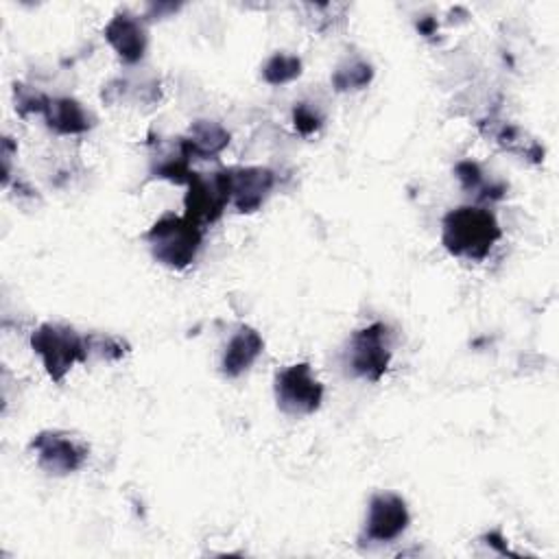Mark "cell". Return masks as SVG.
<instances>
[{
    "mask_svg": "<svg viewBox=\"0 0 559 559\" xmlns=\"http://www.w3.org/2000/svg\"><path fill=\"white\" fill-rule=\"evenodd\" d=\"M44 116H46V122L59 133H81L90 129V116L72 98H55V100L48 98Z\"/></svg>",
    "mask_w": 559,
    "mask_h": 559,
    "instance_id": "13",
    "label": "cell"
},
{
    "mask_svg": "<svg viewBox=\"0 0 559 559\" xmlns=\"http://www.w3.org/2000/svg\"><path fill=\"white\" fill-rule=\"evenodd\" d=\"M31 448L37 454L39 467L50 474H68L79 469L87 459V445L66 432H41Z\"/></svg>",
    "mask_w": 559,
    "mask_h": 559,
    "instance_id": "7",
    "label": "cell"
},
{
    "mask_svg": "<svg viewBox=\"0 0 559 559\" xmlns=\"http://www.w3.org/2000/svg\"><path fill=\"white\" fill-rule=\"evenodd\" d=\"M31 345L41 356L48 376L57 382L63 380V376L74 362L87 358L85 338H81L68 325H52V323L41 325L33 334Z\"/></svg>",
    "mask_w": 559,
    "mask_h": 559,
    "instance_id": "3",
    "label": "cell"
},
{
    "mask_svg": "<svg viewBox=\"0 0 559 559\" xmlns=\"http://www.w3.org/2000/svg\"><path fill=\"white\" fill-rule=\"evenodd\" d=\"M277 406L288 415L314 413L323 397L321 382L312 376L310 365L299 362L282 369L275 378Z\"/></svg>",
    "mask_w": 559,
    "mask_h": 559,
    "instance_id": "4",
    "label": "cell"
},
{
    "mask_svg": "<svg viewBox=\"0 0 559 559\" xmlns=\"http://www.w3.org/2000/svg\"><path fill=\"white\" fill-rule=\"evenodd\" d=\"M229 142V133L216 124V122H207V120H201L197 124H192L190 129V138H186L181 142V151L188 155V157H210V155H216L221 153Z\"/></svg>",
    "mask_w": 559,
    "mask_h": 559,
    "instance_id": "12",
    "label": "cell"
},
{
    "mask_svg": "<svg viewBox=\"0 0 559 559\" xmlns=\"http://www.w3.org/2000/svg\"><path fill=\"white\" fill-rule=\"evenodd\" d=\"M371 66L365 63V61H352L343 68L336 70L334 74V85L336 90H358V87H365L369 81H371Z\"/></svg>",
    "mask_w": 559,
    "mask_h": 559,
    "instance_id": "15",
    "label": "cell"
},
{
    "mask_svg": "<svg viewBox=\"0 0 559 559\" xmlns=\"http://www.w3.org/2000/svg\"><path fill=\"white\" fill-rule=\"evenodd\" d=\"M500 238L496 216L485 207L463 205L445 214L443 218V245L450 253L483 260L493 242Z\"/></svg>",
    "mask_w": 559,
    "mask_h": 559,
    "instance_id": "1",
    "label": "cell"
},
{
    "mask_svg": "<svg viewBox=\"0 0 559 559\" xmlns=\"http://www.w3.org/2000/svg\"><path fill=\"white\" fill-rule=\"evenodd\" d=\"M301 72V61L295 55L286 52H275L262 68V76L271 85H282L293 79H297Z\"/></svg>",
    "mask_w": 559,
    "mask_h": 559,
    "instance_id": "14",
    "label": "cell"
},
{
    "mask_svg": "<svg viewBox=\"0 0 559 559\" xmlns=\"http://www.w3.org/2000/svg\"><path fill=\"white\" fill-rule=\"evenodd\" d=\"M105 37L109 39V44L118 50V55L133 63L144 55L146 48V33L142 28V24L129 15V13H120L116 15L107 28H105Z\"/></svg>",
    "mask_w": 559,
    "mask_h": 559,
    "instance_id": "10",
    "label": "cell"
},
{
    "mask_svg": "<svg viewBox=\"0 0 559 559\" xmlns=\"http://www.w3.org/2000/svg\"><path fill=\"white\" fill-rule=\"evenodd\" d=\"M293 120H295V127H297L301 133H306V135L312 133V131H317L319 124H321V118L317 116V111H314L312 107L304 105V103L295 107Z\"/></svg>",
    "mask_w": 559,
    "mask_h": 559,
    "instance_id": "17",
    "label": "cell"
},
{
    "mask_svg": "<svg viewBox=\"0 0 559 559\" xmlns=\"http://www.w3.org/2000/svg\"><path fill=\"white\" fill-rule=\"evenodd\" d=\"M229 201L238 212H253L262 205L273 186V175L266 168H231L227 170Z\"/></svg>",
    "mask_w": 559,
    "mask_h": 559,
    "instance_id": "9",
    "label": "cell"
},
{
    "mask_svg": "<svg viewBox=\"0 0 559 559\" xmlns=\"http://www.w3.org/2000/svg\"><path fill=\"white\" fill-rule=\"evenodd\" d=\"M146 240L153 249V255L175 269L188 266L201 245V225L192 218L164 216L146 234Z\"/></svg>",
    "mask_w": 559,
    "mask_h": 559,
    "instance_id": "2",
    "label": "cell"
},
{
    "mask_svg": "<svg viewBox=\"0 0 559 559\" xmlns=\"http://www.w3.org/2000/svg\"><path fill=\"white\" fill-rule=\"evenodd\" d=\"M186 183H188V194H186L188 218H192L199 225L216 221L223 207L229 203L227 170L214 173L212 177L190 173Z\"/></svg>",
    "mask_w": 559,
    "mask_h": 559,
    "instance_id": "6",
    "label": "cell"
},
{
    "mask_svg": "<svg viewBox=\"0 0 559 559\" xmlns=\"http://www.w3.org/2000/svg\"><path fill=\"white\" fill-rule=\"evenodd\" d=\"M389 328L384 323H373L352 336L347 349L349 369L367 380H380L389 367Z\"/></svg>",
    "mask_w": 559,
    "mask_h": 559,
    "instance_id": "5",
    "label": "cell"
},
{
    "mask_svg": "<svg viewBox=\"0 0 559 559\" xmlns=\"http://www.w3.org/2000/svg\"><path fill=\"white\" fill-rule=\"evenodd\" d=\"M85 347H87V354L94 352L98 358H105V360H116L124 354L122 341L114 336H103V334H90L85 338Z\"/></svg>",
    "mask_w": 559,
    "mask_h": 559,
    "instance_id": "16",
    "label": "cell"
},
{
    "mask_svg": "<svg viewBox=\"0 0 559 559\" xmlns=\"http://www.w3.org/2000/svg\"><path fill=\"white\" fill-rule=\"evenodd\" d=\"M262 347H264V343L255 330L240 328L227 343V349L223 356V373H227L231 378L240 376L260 356Z\"/></svg>",
    "mask_w": 559,
    "mask_h": 559,
    "instance_id": "11",
    "label": "cell"
},
{
    "mask_svg": "<svg viewBox=\"0 0 559 559\" xmlns=\"http://www.w3.org/2000/svg\"><path fill=\"white\" fill-rule=\"evenodd\" d=\"M408 526L406 502L395 493H378L369 502L365 533L369 542H393Z\"/></svg>",
    "mask_w": 559,
    "mask_h": 559,
    "instance_id": "8",
    "label": "cell"
}]
</instances>
